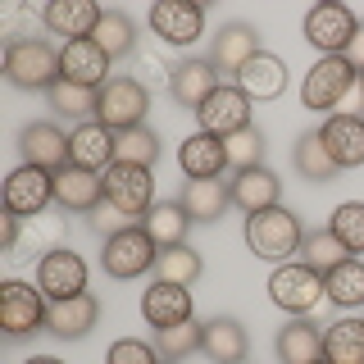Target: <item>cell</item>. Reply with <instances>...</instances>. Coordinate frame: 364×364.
I'll use <instances>...</instances> for the list:
<instances>
[{
  "label": "cell",
  "instance_id": "obj_51",
  "mask_svg": "<svg viewBox=\"0 0 364 364\" xmlns=\"http://www.w3.org/2000/svg\"><path fill=\"white\" fill-rule=\"evenodd\" d=\"M318 364H328V360H318Z\"/></svg>",
  "mask_w": 364,
  "mask_h": 364
},
{
  "label": "cell",
  "instance_id": "obj_24",
  "mask_svg": "<svg viewBox=\"0 0 364 364\" xmlns=\"http://www.w3.org/2000/svg\"><path fill=\"white\" fill-rule=\"evenodd\" d=\"M178 200L191 214V223H219L228 214V205H232V191H228L223 178H187Z\"/></svg>",
  "mask_w": 364,
  "mask_h": 364
},
{
  "label": "cell",
  "instance_id": "obj_40",
  "mask_svg": "<svg viewBox=\"0 0 364 364\" xmlns=\"http://www.w3.org/2000/svg\"><path fill=\"white\" fill-rule=\"evenodd\" d=\"M200 337H205V323H196V318H187L178 328H155V350L168 364H182L191 350H200Z\"/></svg>",
  "mask_w": 364,
  "mask_h": 364
},
{
  "label": "cell",
  "instance_id": "obj_32",
  "mask_svg": "<svg viewBox=\"0 0 364 364\" xmlns=\"http://www.w3.org/2000/svg\"><path fill=\"white\" fill-rule=\"evenodd\" d=\"M291 164H296V173H301L305 182H333V178L341 173V168L333 164V155H328V146H323V136H318V128L296 136Z\"/></svg>",
  "mask_w": 364,
  "mask_h": 364
},
{
  "label": "cell",
  "instance_id": "obj_45",
  "mask_svg": "<svg viewBox=\"0 0 364 364\" xmlns=\"http://www.w3.org/2000/svg\"><path fill=\"white\" fill-rule=\"evenodd\" d=\"M87 228H91V232L100 237V242H109L114 232H123V228H132V223H128V214H119V210H114L109 200H100L96 210L87 214Z\"/></svg>",
  "mask_w": 364,
  "mask_h": 364
},
{
  "label": "cell",
  "instance_id": "obj_12",
  "mask_svg": "<svg viewBox=\"0 0 364 364\" xmlns=\"http://www.w3.org/2000/svg\"><path fill=\"white\" fill-rule=\"evenodd\" d=\"M37 287L46 291V301H73L87 291V259L77 250H50L46 259H37Z\"/></svg>",
  "mask_w": 364,
  "mask_h": 364
},
{
  "label": "cell",
  "instance_id": "obj_43",
  "mask_svg": "<svg viewBox=\"0 0 364 364\" xmlns=\"http://www.w3.org/2000/svg\"><path fill=\"white\" fill-rule=\"evenodd\" d=\"M105 364H164V355H159L155 346H146V341H136V337H123L105 350Z\"/></svg>",
  "mask_w": 364,
  "mask_h": 364
},
{
  "label": "cell",
  "instance_id": "obj_26",
  "mask_svg": "<svg viewBox=\"0 0 364 364\" xmlns=\"http://www.w3.org/2000/svg\"><path fill=\"white\" fill-rule=\"evenodd\" d=\"M228 191H232V205H237V210L259 214V210H273V205H278L282 182H278V173H273V168L255 164V168H242V173H232Z\"/></svg>",
  "mask_w": 364,
  "mask_h": 364
},
{
  "label": "cell",
  "instance_id": "obj_10",
  "mask_svg": "<svg viewBox=\"0 0 364 364\" xmlns=\"http://www.w3.org/2000/svg\"><path fill=\"white\" fill-rule=\"evenodd\" d=\"M50 200H55V173H46V168L18 164L5 178V210L18 214V219H37V214L50 210Z\"/></svg>",
  "mask_w": 364,
  "mask_h": 364
},
{
  "label": "cell",
  "instance_id": "obj_13",
  "mask_svg": "<svg viewBox=\"0 0 364 364\" xmlns=\"http://www.w3.org/2000/svg\"><path fill=\"white\" fill-rule=\"evenodd\" d=\"M355 32H360V23L346 5H314L310 14H305V41H310L318 55H346V46H350Z\"/></svg>",
  "mask_w": 364,
  "mask_h": 364
},
{
  "label": "cell",
  "instance_id": "obj_49",
  "mask_svg": "<svg viewBox=\"0 0 364 364\" xmlns=\"http://www.w3.org/2000/svg\"><path fill=\"white\" fill-rule=\"evenodd\" d=\"M23 364H64V360H55V355H32V360H23Z\"/></svg>",
  "mask_w": 364,
  "mask_h": 364
},
{
  "label": "cell",
  "instance_id": "obj_15",
  "mask_svg": "<svg viewBox=\"0 0 364 364\" xmlns=\"http://www.w3.org/2000/svg\"><path fill=\"white\" fill-rule=\"evenodd\" d=\"M219 87H223L219 68H214L210 60H196V55H191V60H178L173 77H168V96H173L182 109H191V114H196Z\"/></svg>",
  "mask_w": 364,
  "mask_h": 364
},
{
  "label": "cell",
  "instance_id": "obj_17",
  "mask_svg": "<svg viewBox=\"0 0 364 364\" xmlns=\"http://www.w3.org/2000/svg\"><path fill=\"white\" fill-rule=\"evenodd\" d=\"M18 155L23 164L46 168V173H60L68 164V132H60L55 123H28L18 132Z\"/></svg>",
  "mask_w": 364,
  "mask_h": 364
},
{
  "label": "cell",
  "instance_id": "obj_30",
  "mask_svg": "<svg viewBox=\"0 0 364 364\" xmlns=\"http://www.w3.org/2000/svg\"><path fill=\"white\" fill-rule=\"evenodd\" d=\"M64 232H68V223L60 219V214H37V219H23V237H18V246H14V255L9 259H46L50 250H60L64 246Z\"/></svg>",
  "mask_w": 364,
  "mask_h": 364
},
{
  "label": "cell",
  "instance_id": "obj_8",
  "mask_svg": "<svg viewBox=\"0 0 364 364\" xmlns=\"http://www.w3.org/2000/svg\"><path fill=\"white\" fill-rule=\"evenodd\" d=\"M355 77H360V73L346 64V55H318V64L305 73V82H301V105L328 114V109H333L337 100L350 91V82H355Z\"/></svg>",
  "mask_w": 364,
  "mask_h": 364
},
{
  "label": "cell",
  "instance_id": "obj_41",
  "mask_svg": "<svg viewBox=\"0 0 364 364\" xmlns=\"http://www.w3.org/2000/svg\"><path fill=\"white\" fill-rule=\"evenodd\" d=\"M328 228L337 232V242L350 250V255H364V200H346L333 210Z\"/></svg>",
  "mask_w": 364,
  "mask_h": 364
},
{
  "label": "cell",
  "instance_id": "obj_37",
  "mask_svg": "<svg viewBox=\"0 0 364 364\" xmlns=\"http://www.w3.org/2000/svg\"><path fill=\"white\" fill-rule=\"evenodd\" d=\"M159 159V136L146 128H128V132H114V164H136V168H151Z\"/></svg>",
  "mask_w": 364,
  "mask_h": 364
},
{
  "label": "cell",
  "instance_id": "obj_11",
  "mask_svg": "<svg viewBox=\"0 0 364 364\" xmlns=\"http://www.w3.org/2000/svg\"><path fill=\"white\" fill-rule=\"evenodd\" d=\"M250 105H255V100L246 96L242 87H219L214 91L210 100H205V105L196 109V123H200V132H210V136H232V132H242V128H250Z\"/></svg>",
  "mask_w": 364,
  "mask_h": 364
},
{
  "label": "cell",
  "instance_id": "obj_25",
  "mask_svg": "<svg viewBox=\"0 0 364 364\" xmlns=\"http://www.w3.org/2000/svg\"><path fill=\"white\" fill-rule=\"evenodd\" d=\"M200 350H205V355H210L214 364H242V360H246V350H250V337H246L242 318H232V314H214V318H205Z\"/></svg>",
  "mask_w": 364,
  "mask_h": 364
},
{
  "label": "cell",
  "instance_id": "obj_31",
  "mask_svg": "<svg viewBox=\"0 0 364 364\" xmlns=\"http://www.w3.org/2000/svg\"><path fill=\"white\" fill-rule=\"evenodd\" d=\"M146 237L159 246V250H173V246H187V228H191V214L182 210V200H155V210L141 219Z\"/></svg>",
  "mask_w": 364,
  "mask_h": 364
},
{
  "label": "cell",
  "instance_id": "obj_46",
  "mask_svg": "<svg viewBox=\"0 0 364 364\" xmlns=\"http://www.w3.org/2000/svg\"><path fill=\"white\" fill-rule=\"evenodd\" d=\"M28 23H41V14H32V9H9L5 14V46H14V41H32L28 32Z\"/></svg>",
  "mask_w": 364,
  "mask_h": 364
},
{
  "label": "cell",
  "instance_id": "obj_47",
  "mask_svg": "<svg viewBox=\"0 0 364 364\" xmlns=\"http://www.w3.org/2000/svg\"><path fill=\"white\" fill-rule=\"evenodd\" d=\"M18 237H23V219H18V214H9V210H5V219H0V242H5V250H9V255H14Z\"/></svg>",
  "mask_w": 364,
  "mask_h": 364
},
{
  "label": "cell",
  "instance_id": "obj_52",
  "mask_svg": "<svg viewBox=\"0 0 364 364\" xmlns=\"http://www.w3.org/2000/svg\"><path fill=\"white\" fill-rule=\"evenodd\" d=\"M164 364H168V360H164Z\"/></svg>",
  "mask_w": 364,
  "mask_h": 364
},
{
  "label": "cell",
  "instance_id": "obj_3",
  "mask_svg": "<svg viewBox=\"0 0 364 364\" xmlns=\"http://www.w3.org/2000/svg\"><path fill=\"white\" fill-rule=\"evenodd\" d=\"M318 296H328L323 273H314L305 259L273 264V273H269V301L278 305V310H287L291 318H301V314H310L318 305Z\"/></svg>",
  "mask_w": 364,
  "mask_h": 364
},
{
  "label": "cell",
  "instance_id": "obj_22",
  "mask_svg": "<svg viewBox=\"0 0 364 364\" xmlns=\"http://www.w3.org/2000/svg\"><path fill=\"white\" fill-rule=\"evenodd\" d=\"M105 200V187H100V173H87L77 164H64L55 173V205L64 214H91Z\"/></svg>",
  "mask_w": 364,
  "mask_h": 364
},
{
  "label": "cell",
  "instance_id": "obj_44",
  "mask_svg": "<svg viewBox=\"0 0 364 364\" xmlns=\"http://www.w3.org/2000/svg\"><path fill=\"white\" fill-rule=\"evenodd\" d=\"M136 82H141L146 91H155V87H168V77H173V64H164L159 55H151V50H136Z\"/></svg>",
  "mask_w": 364,
  "mask_h": 364
},
{
  "label": "cell",
  "instance_id": "obj_6",
  "mask_svg": "<svg viewBox=\"0 0 364 364\" xmlns=\"http://www.w3.org/2000/svg\"><path fill=\"white\" fill-rule=\"evenodd\" d=\"M100 187H105V200L128 219H146L155 210V173L136 164H109L100 173Z\"/></svg>",
  "mask_w": 364,
  "mask_h": 364
},
{
  "label": "cell",
  "instance_id": "obj_29",
  "mask_svg": "<svg viewBox=\"0 0 364 364\" xmlns=\"http://www.w3.org/2000/svg\"><path fill=\"white\" fill-rule=\"evenodd\" d=\"M237 87H242L250 100H278L282 91H287V64L264 50V55H255V60L237 73Z\"/></svg>",
  "mask_w": 364,
  "mask_h": 364
},
{
  "label": "cell",
  "instance_id": "obj_33",
  "mask_svg": "<svg viewBox=\"0 0 364 364\" xmlns=\"http://www.w3.org/2000/svg\"><path fill=\"white\" fill-rule=\"evenodd\" d=\"M328 364H364V318H337L323 333Z\"/></svg>",
  "mask_w": 364,
  "mask_h": 364
},
{
  "label": "cell",
  "instance_id": "obj_14",
  "mask_svg": "<svg viewBox=\"0 0 364 364\" xmlns=\"http://www.w3.org/2000/svg\"><path fill=\"white\" fill-rule=\"evenodd\" d=\"M255 55H264V37L250 23H223L219 37L210 41V64L219 68V77H237Z\"/></svg>",
  "mask_w": 364,
  "mask_h": 364
},
{
  "label": "cell",
  "instance_id": "obj_16",
  "mask_svg": "<svg viewBox=\"0 0 364 364\" xmlns=\"http://www.w3.org/2000/svg\"><path fill=\"white\" fill-rule=\"evenodd\" d=\"M60 77L64 82H73V87H91V91H100L109 82V55L100 50L96 41H64L60 46Z\"/></svg>",
  "mask_w": 364,
  "mask_h": 364
},
{
  "label": "cell",
  "instance_id": "obj_53",
  "mask_svg": "<svg viewBox=\"0 0 364 364\" xmlns=\"http://www.w3.org/2000/svg\"><path fill=\"white\" fill-rule=\"evenodd\" d=\"M242 364H246V360H242Z\"/></svg>",
  "mask_w": 364,
  "mask_h": 364
},
{
  "label": "cell",
  "instance_id": "obj_48",
  "mask_svg": "<svg viewBox=\"0 0 364 364\" xmlns=\"http://www.w3.org/2000/svg\"><path fill=\"white\" fill-rule=\"evenodd\" d=\"M346 64L355 68V73H364V23H360L355 37H350V46H346Z\"/></svg>",
  "mask_w": 364,
  "mask_h": 364
},
{
  "label": "cell",
  "instance_id": "obj_28",
  "mask_svg": "<svg viewBox=\"0 0 364 364\" xmlns=\"http://www.w3.org/2000/svg\"><path fill=\"white\" fill-rule=\"evenodd\" d=\"M141 314L151 328H178L191 318V291L173 282H151V291L141 296Z\"/></svg>",
  "mask_w": 364,
  "mask_h": 364
},
{
  "label": "cell",
  "instance_id": "obj_27",
  "mask_svg": "<svg viewBox=\"0 0 364 364\" xmlns=\"http://www.w3.org/2000/svg\"><path fill=\"white\" fill-rule=\"evenodd\" d=\"M178 168L187 178H223V168H232V164H228L223 136L191 132L187 141H182V151H178Z\"/></svg>",
  "mask_w": 364,
  "mask_h": 364
},
{
  "label": "cell",
  "instance_id": "obj_23",
  "mask_svg": "<svg viewBox=\"0 0 364 364\" xmlns=\"http://www.w3.org/2000/svg\"><path fill=\"white\" fill-rule=\"evenodd\" d=\"M328 155L337 168H360L364 164V119L360 114H333V119L318 128Z\"/></svg>",
  "mask_w": 364,
  "mask_h": 364
},
{
  "label": "cell",
  "instance_id": "obj_35",
  "mask_svg": "<svg viewBox=\"0 0 364 364\" xmlns=\"http://www.w3.org/2000/svg\"><path fill=\"white\" fill-rule=\"evenodd\" d=\"M46 100H50V109L60 114V119H73V123H91L96 119V105H100V91L91 87H73V82H55L46 91Z\"/></svg>",
  "mask_w": 364,
  "mask_h": 364
},
{
  "label": "cell",
  "instance_id": "obj_36",
  "mask_svg": "<svg viewBox=\"0 0 364 364\" xmlns=\"http://www.w3.org/2000/svg\"><path fill=\"white\" fill-rule=\"evenodd\" d=\"M301 259L314 273H323V278H328L337 264H346V259H350V250L337 242L333 228H314V232H305V242H301Z\"/></svg>",
  "mask_w": 364,
  "mask_h": 364
},
{
  "label": "cell",
  "instance_id": "obj_34",
  "mask_svg": "<svg viewBox=\"0 0 364 364\" xmlns=\"http://www.w3.org/2000/svg\"><path fill=\"white\" fill-rule=\"evenodd\" d=\"M91 41L109 55V60H123V55H136V23L123 14V9H105L91 32Z\"/></svg>",
  "mask_w": 364,
  "mask_h": 364
},
{
  "label": "cell",
  "instance_id": "obj_4",
  "mask_svg": "<svg viewBox=\"0 0 364 364\" xmlns=\"http://www.w3.org/2000/svg\"><path fill=\"white\" fill-rule=\"evenodd\" d=\"M155 259H159V246L146 237L141 223H132V228H123V232H114L109 242L100 246V269H105L109 278H119V282L141 278L146 269H155Z\"/></svg>",
  "mask_w": 364,
  "mask_h": 364
},
{
  "label": "cell",
  "instance_id": "obj_38",
  "mask_svg": "<svg viewBox=\"0 0 364 364\" xmlns=\"http://www.w3.org/2000/svg\"><path fill=\"white\" fill-rule=\"evenodd\" d=\"M323 287H328V301H337L341 310H355V305H364V259L350 255L346 264H337L323 278Z\"/></svg>",
  "mask_w": 364,
  "mask_h": 364
},
{
  "label": "cell",
  "instance_id": "obj_42",
  "mask_svg": "<svg viewBox=\"0 0 364 364\" xmlns=\"http://www.w3.org/2000/svg\"><path fill=\"white\" fill-rule=\"evenodd\" d=\"M223 146H228V164H232V173L264 164V132H259L255 123H250V128H242V132H232Z\"/></svg>",
  "mask_w": 364,
  "mask_h": 364
},
{
  "label": "cell",
  "instance_id": "obj_19",
  "mask_svg": "<svg viewBox=\"0 0 364 364\" xmlns=\"http://www.w3.org/2000/svg\"><path fill=\"white\" fill-rule=\"evenodd\" d=\"M105 9L96 5V0H50V5L41 9V28H50L55 37L64 41H87L91 32H96V23Z\"/></svg>",
  "mask_w": 364,
  "mask_h": 364
},
{
  "label": "cell",
  "instance_id": "obj_18",
  "mask_svg": "<svg viewBox=\"0 0 364 364\" xmlns=\"http://www.w3.org/2000/svg\"><path fill=\"white\" fill-rule=\"evenodd\" d=\"M68 164L87 168V173H105L114 164V132L100 119L73 123V132H68Z\"/></svg>",
  "mask_w": 364,
  "mask_h": 364
},
{
  "label": "cell",
  "instance_id": "obj_50",
  "mask_svg": "<svg viewBox=\"0 0 364 364\" xmlns=\"http://www.w3.org/2000/svg\"><path fill=\"white\" fill-rule=\"evenodd\" d=\"M360 96H364V73H360Z\"/></svg>",
  "mask_w": 364,
  "mask_h": 364
},
{
  "label": "cell",
  "instance_id": "obj_7",
  "mask_svg": "<svg viewBox=\"0 0 364 364\" xmlns=\"http://www.w3.org/2000/svg\"><path fill=\"white\" fill-rule=\"evenodd\" d=\"M146 109H151V91L136 82V77H109V82L100 87L96 119L105 123L109 132L141 128V123H146Z\"/></svg>",
  "mask_w": 364,
  "mask_h": 364
},
{
  "label": "cell",
  "instance_id": "obj_5",
  "mask_svg": "<svg viewBox=\"0 0 364 364\" xmlns=\"http://www.w3.org/2000/svg\"><path fill=\"white\" fill-rule=\"evenodd\" d=\"M46 314H50V305H46V291L28 287L23 278H9L0 282V328H5V337H32V333H46Z\"/></svg>",
  "mask_w": 364,
  "mask_h": 364
},
{
  "label": "cell",
  "instance_id": "obj_21",
  "mask_svg": "<svg viewBox=\"0 0 364 364\" xmlns=\"http://www.w3.org/2000/svg\"><path fill=\"white\" fill-rule=\"evenodd\" d=\"M100 318V301L91 291L73 296V301H50V314H46V333L60 337V341H77L96 328Z\"/></svg>",
  "mask_w": 364,
  "mask_h": 364
},
{
  "label": "cell",
  "instance_id": "obj_20",
  "mask_svg": "<svg viewBox=\"0 0 364 364\" xmlns=\"http://www.w3.org/2000/svg\"><path fill=\"white\" fill-rule=\"evenodd\" d=\"M273 350H278V364H318L323 360V328L314 323V318H287V323L278 328V341H273Z\"/></svg>",
  "mask_w": 364,
  "mask_h": 364
},
{
  "label": "cell",
  "instance_id": "obj_39",
  "mask_svg": "<svg viewBox=\"0 0 364 364\" xmlns=\"http://www.w3.org/2000/svg\"><path fill=\"white\" fill-rule=\"evenodd\" d=\"M205 273L200 264V255L191 246H173V250H159V259H155V282H173V287H191Z\"/></svg>",
  "mask_w": 364,
  "mask_h": 364
},
{
  "label": "cell",
  "instance_id": "obj_2",
  "mask_svg": "<svg viewBox=\"0 0 364 364\" xmlns=\"http://www.w3.org/2000/svg\"><path fill=\"white\" fill-rule=\"evenodd\" d=\"M5 77L18 91H50L60 82V50L46 37L5 46Z\"/></svg>",
  "mask_w": 364,
  "mask_h": 364
},
{
  "label": "cell",
  "instance_id": "obj_9",
  "mask_svg": "<svg viewBox=\"0 0 364 364\" xmlns=\"http://www.w3.org/2000/svg\"><path fill=\"white\" fill-rule=\"evenodd\" d=\"M151 32L164 46L187 50L205 37V9L191 0H159V5H151Z\"/></svg>",
  "mask_w": 364,
  "mask_h": 364
},
{
  "label": "cell",
  "instance_id": "obj_1",
  "mask_svg": "<svg viewBox=\"0 0 364 364\" xmlns=\"http://www.w3.org/2000/svg\"><path fill=\"white\" fill-rule=\"evenodd\" d=\"M301 242H305V223L296 210H259V214H246V246L255 259H269V264H287L291 255H301Z\"/></svg>",
  "mask_w": 364,
  "mask_h": 364
}]
</instances>
